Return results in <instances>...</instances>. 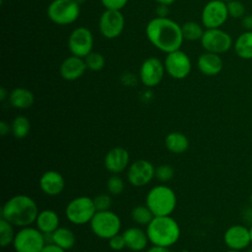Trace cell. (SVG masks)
I'll return each instance as SVG.
<instances>
[{
  "mask_svg": "<svg viewBox=\"0 0 252 252\" xmlns=\"http://www.w3.org/2000/svg\"><path fill=\"white\" fill-rule=\"evenodd\" d=\"M146 33L158 49L166 53L178 50L184 39L181 27L165 17H158L149 22Z\"/></svg>",
  "mask_w": 252,
  "mask_h": 252,
  "instance_id": "6da1fadb",
  "label": "cell"
},
{
  "mask_svg": "<svg viewBox=\"0 0 252 252\" xmlns=\"http://www.w3.org/2000/svg\"><path fill=\"white\" fill-rule=\"evenodd\" d=\"M38 210L35 202L29 196L16 195L2 208V218L15 226H29L35 221Z\"/></svg>",
  "mask_w": 252,
  "mask_h": 252,
  "instance_id": "7a4b0ae2",
  "label": "cell"
},
{
  "mask_svg": "<svg viewBox=\"0 0 252 252\" xmlns=\"http://www.w3.org/2000/svg\"><path fill=\"white\" fill-rule=\"evenodd\" d=\"M149 240L157 246L169 247L175 244L180 237V227L177 221L169 217H155L147 226Z\"/></svg>",
  "mask_w": 252,
  "mask_h": 252,
  "instance_id": "3957f363",
  "label": "cell"
},
{
  "mask_svg": "<svg viewBox=\"0 0 252 252\" xmlns=\"http://www.w3.org/2000/svg\"><path fill=\"white\" fill-rule=\"evenodd\" d=\"M146 205L155 217L169 216L176 206V195L174 191L164 185L152 188L147 197Z\"/></svg>",
  "mask_w": 252,
  "mask_h": 252,
  "instance_id": "277c9868",
  "label": "cell"
},
{
  "mask_svg": "<svg viewBox=\"0 0 252 252\" xmlns=\"http://www.w3.org/2000/svg\"><path fill=\"white\" fill-rule=\"evenodd\" d=\"M90 223L92 231L96 236L104 239H109L117 234L121 227L119 217L109 210L96 212Z\"/></svg>",
  "mask_w": 252,
  "mask_h": 252,
  "instance_id": "5b68a950",
  "label": "cell"
},
{
  "mask_svg": "<svg viewBox=\"0 0 252 252\" xmlns=\"http://www.w3.org/2000/svg\"><path fill=\"white\" fill-rule=\"evenodd\" d=\"M66 217L75 224L90 222L96 213L94 200L90 197L81 196L73 199L66 207Z\"/></svg>",
  "mask_w": 252,
  "mask_h": 252,
  "instance_id": "8992f818",
  "label": "cell"
},
{
  "mask_svg": "<svg viewBox=\"0 0 252 252\" xmlns=\"http://www.w3.org/2000/svg\"><path fill=\"white\" fill-rule=\"evenodd\" d=\"M47 15L57 25H69L80 15L79 3L75 0H54L47 8Z\"/></svg>",
  "mask_w": 252,
  "mask_h": 252,
  "instance_id": "52a82bcc",
  "label": "cell"
},
{
  "mask_svg": "<svg viewBox=\"0 0 252 252\" xmlns=\"http://www.w3.org/2000/svg\"><path fill=\"white\" fill-rule=\"evenodd\" d=\"M13 245L16 252H40L45 246L43 233L38 228L25 226L16 233Z\"/></svg>",
  "mask_w": 252,
  "mask_h": 252,
  "instance_id": "ba28073f",
  "label": "cell"
},
{
  "mask_svg": "<svg viewBox=\"0 0 252 252\" xmlns=\"http://www.w3.org/2000/svg\"><path fill=\"white\" fill-rule=\"evenodd\" d=\"M226 4L221 0H212L203 9L202 22L208 29H218L227 19Z\"/></svg>",
  "mask_w": 252,
  "mask_h": 252,
  "instance_id": "9c48e42d",
  "label": "cell"
},
{
  "mask_svg": "<svg viewBox=\"0 0 252 252\" xmlns=\"http://www.w3.org/2000/svg\"><path fill=\"white\" fill-rule=\"evenodd\" d=\"M202 46L213 53H222L227 51L231 46L230 36L219 29H208L204 32L201 38Z\"/></svg>",
  "mask_w": 252,
  "mask_h": 252,
  "instance_id": "30bf717a",
  "label": "cell"
},
{
  "mask_svg": "<svg viewBox=\"0 0 252 252\" xmlns=\"http://www.w3.org/2000/svg\"><path fill=\"white\" fill-rule=\"evenodd\" d=\"M93 34L87 28H78L73 31L68 40V46L73 55L78 57H86L92 52Z\"/></svg>",
  "mask_w": 252,
  "mask_h": 252,
  "instance_id": "8fae6325",
  "label": "cell"
},
{
  "mask_svg": "<svg viewBox=\"0 0 252 252\" xmlns=\"http://www.w3.org/2000/svg\"><path fill=\"white\" fill-rule=\"evenodd\" d=\"M166 72L174 79L185 78L191 70L189 57L183 51L175 50L167 54L164 62Z\"/></svg>",
  "mask_w": 252,
  "mask_h": 252,
  "instance_id": "7c38bea8",
  "label": "cell"
},
{
  "mask_svg": "<svg viewBox=\"0 0 252 252\" xmlns=\"http://www.w3.org/2000/svg\"><path fill=\"white\" fill-rule=\"evenodd\" d=\"M124 17L120 10H108L99 19L100 32L107 38L117 37L123 31Z\"/></svg>",
  "mask_w": 252,
  "mask_h": 252,
  "instance_id": "4fadbf2b",
  "label": "cell"
},
{
  "mask_svg": "<svg viewBox=\"0 0 252 252\" xmlns=\"http://www.w3.org/2000/svg\"><path fill=\"white\" fill-rule=\"evenodd\" d=\"M156 168L146 159H138L134 161L128 169V180L135 187L147 185L155 176Z\"/></svg>",
  "mask_w": 252,
  "mask_h": 252,
  "instance_id": "5bb4252c",
  "label": "cell"
},
{
  "mask_svg": "<svg viewBox=\"0 0 252 252\" xmlns=\"http://www.w3.org/2000/svg\"><path fill=\"white\" fill-rule=\"evenodd\" d=\"M163 73L164 68L160 60L152 57L142 64L140 69V78L145 86L155 87L160 83Z\"/></svg>",
  "mask_w": 252,
  "mask_h": 252,
  "instance_id": "9a60e30c",
  "label": "cell"
},
{
  "mask_svg": "<svg viewBox=\"0 0 252 252\" xmlns=\"http://www.w3.org/2000/svg\"><path fill=\"white\" fill-rule=\"evenodd\" d=\"M224 242L230 249H243L251 242L250 231L243 225H232L224 232Z\"/></svg>",
  "mask_w": 252,
  "mask_h": 252,
  "instance_id": "2e32d148",
  "label": "cell"
},
{
  "mask_svg": "<svg viewBox=\"0 0 252 252\" xmlns=\"http://www.w3.org/2000/svg\"><path fill=\"white\" fill-rule=\"evenodd\" d=\"M129 154L121 147L111 149L104 158L105 168L112 173L122 172L129 163Z\"/></svg>",
  "mask_w": 252,
  "mask_h": 252,
  "instance_id": "e0dca14e",
  "label": "cell"
},
{
  "mask_svg": "<svg viewBox=\"0 0 252 252\" xmlns=\"http://www.w3.org/2000/svg\"><path fill=\"white\" fill-rule=\"evenodd\" d=\"M39 186L46 195L56 196L63 191L65 181L59 172L55 170H48L41 175L39 179Z\"/></svg>",
  "mask_w": 252,
  "mask_h": 252,
  "instance_id": "ac0fdd59",
  "label": "cell"
},
{
  "mask_svg": "<svg viewBox=\"0 0 252 252\" xmlns=\"http://www.w3.org/2000/svg\"><path fill=\"white\" fill-rule=\"evenodd\" d=\"M86 62L78 56H70L66 58L60 66V75L67 81L79 79L86 71Z\"/></svg>",
  "mask_w": 252,
  "mask_h": 252,
  "instance_id": "d6986e66",
  "label": "cell"
},
{
  "mask_svg": "<svg viewBox=\"0 0 252 252\" xmlns=\"http://www.w3.org/2000/svg\"><path fill=\"white\" fill-rule=\"evenodd\" d=\"M122 235L124 237L126 247L135 252L144 250L149 241L147 232L143 231L139 227H130L126 229Z\"/></svg>",
  "mask_w": 252,
  "mask_h": 252,
  "instance_id": "ffe728a7",
  "label": "cell"
},
{
  "mask_svg": "<svg viewBox=\"0 0 252 252\" xmlns=\"http://www.w3.org/2000/svg\"><path fill=\"white\" fill-rule=\"evenodd\" d=\"M198 67L203 74L214 76L221 71L222 61L217 53L207 52L199 57Z\"/></svg>",
  "mask_w": 252,
  "mask_h": 252,
  "instance_id": "44dd1931",
  "label": "cell"
},
{
  "mask_svg": "<svg viewBox=\"0 0 252 252\" xmlns=\"http://www.w3.org/2000/svg\"><path fill=\"white\" fill-rule=\"evenodd\" d=\"M35 223L42 233H52L59 226V217L52 210H43L38 213Z\"/></svg>",
  "mask_w": 252,
  "mask_h": 252,
  "instance_id": "7402d4cb",
  "label": "cell"
},
{
  "mask_svg": "<svg viewBox=\"0 0 252 252\" xmlns=\"http://www.w3.org/2000/svg\"><path fill=\"white\" fill-rule=\"evenodd\" d=\"M10 103L20 109H26L32 105L33 103V94L31 91L24 88H17L12 91L9 95Z\"/></svg>",
  "mask_w": 252,
  "mask_h": 252,
  "instance_id": "603a6c76",
  "label": "cell"
},
{
  "mask_svg": "<svg viewBox=\"0 0 252 252\" xmlns=\"http://www.w3.org/2000/svg\"><path fill=\"white\" fill-rule=\"evenodd\" d=\"M165 147L173 154H182L189 147L187 137L179 132H171L165 137Z\"/></svg>",
  "mask_w": 252,
  "mask_h": 252,
  "instance_id": "cb8c5ba5",
  "label": "cell"
},
{
  "mask_svg": "<svg viewBox=\"0 0 252 252\" xmlns=\"http://www.w3.org/2000/svg\"><path fill=\"white\" fill-rule=\"evenodd\" d=\"M51 238L54 244L58 245L64 250L71 249L76 242L74 232L67 227H58L51 233Z\"/></svg>",
  "mask_w": 252,
  "mask_h": 252,
  "instance_id": "d4e9b609",
  "label": "cell"
},
{
  "mask_svg": "<svg viewBox=\"0 0 252 252\" xmlns=\"http://www.w3.org/2000/svg\"><path fill=\"white\" fill-rule=\"evenodd\" d=\"M235 52L243 59H252V32L242 33L235 41Z\"/></svg>",
  "mask_w": 252,
  "mask_h": 252,
  "instance_id": "484cf974",
  "label": "cell"
},
{
  "mask_svg": "<svg viewBox=\"0 0 252 252\" xmlns=\"http://www.w3.org/2000/svg\"><path fill=\"white\" fill-rule=\"evenodd\" d=\"M181 30L183 38L190 41L201 39L204 33L202 27L195 22H186L181 27Z\"/></svg>",
  "mask_w": 252,
  "mask_h": 252,
  "instance_id": "4316f807",
  "label": "cell"
},
{
  "mask_svg": "<svg viewBox=\"0 0 252 252\" xmlns=\"http://www.w3.org/2000/svg\"><path fill=\"white\" fill-rule=\"evenodd\" d=\"M31 129V123L26 116H17L12 123L13 135L18 139L25 138Z\"/></svg>",
  "mask_w": 252,
  "mask_h": 252,
  "instance_id": "83f0119b",
  "label": "cell"
},
{
  "mask_svg": "<svg viewBox=\"0 0 252 252\" xmlns=\"http://www.w3.org/2000/svg\"><path fill=\"white\" fill-rule=\"evenodd\" d=\"M16 233L14 232L13 224L1 217L0 220V243L5 247L14 242Z\"/></svg>",
  "mask_w": 252,
  "mask_h": 252,
  "instance_id": "f1b7e54d",
  "label": "cell"
},
{
  "mask_svg": "<svg viewBox=\"0 0 252 252\" xmlns=\"http://www.w3.org/2000/svg\"><path fill=\"white\" fill-rule=\"evenodd\" d=\"M131 217L133 220L139 224H149L152 220L155 218L152 211L148 208V206H137L133 209L131 213Z\"/></svg>",
  "mask_w": 252,
  "mask_h": 252,
  "instance_id": "f546056e",
  "label": "cell"
},
{
  "mask_svg": "<svg viewBox=\"0 0 252 252\" xmlns=\"http://www.w3.org/2000/svg\"><path fill=\"white\" fill-rule=\"evenodd\" d=\"M85 58L87 68L92 71H99L104 66V58L98 52H91Z\"/></svg>",
  "mask_w": 252,
  "mask_h": 252,
  "instance_id": "4dcf8cb0",
  "label": "cell"
},
{
  "mask_svg": "<svg viewBox=\"0 0 252 252\" xmlns=\"http://www.w3.org/2000/svg\"><path fill=\"white\" fill-rule=\"evenodd\" d=\"M107 190L110 194L112 195H119L123 192L124 190V182L123 180L116 176V175H113L111 176L108 180H107Z\"/></svg>",
  "mask_w": 252,
  "mask_h": 252,
  "instance_id": "1f68e13d",
  "label": "cell"
},
{
  "mask_svg": "<svg viewBox=\"0 0 252 252\" xmlns=\"http://www.w3.org/2000/svg\"><path fill=\"white\" fill-rule=\"evenodd\" d=\"M173 174H174V169L169 164H161L158 166L155 172V175L157 176V178L163 182L170 180L173 177Z\"/></svg>",
  "mask_w": 252,
  "mask_h": 252,
  "instance_id": "d6a6232c",
  "label": "cell"
},
{
  "mask_svg": "<svg viewBox=\"0 0 252 252\" xmlns=\"http://www.w3.org/2000/svg\"><path fill=\"white\" fill-rule=\"evenodd\" d=\"M93 200H94V204L96 212L107 211L111 206V198L107 194L96 195Z\"/></svg>",
  "mask_w": 252,
  "mask_h": 252,
  "instance_id": "836d02e7",
  "label": "cell"
},
{
  "mask_svg": "<svg viewBox=\"0 0 252 252\" xmlns=\"http://www.w3.org/2000/svg\"><path fill=\"white\" fill-rule=\"evenodd\" d=\"M227 6V11H228V15H230L233 18H240L244 15L245 13V9L244 6L241 2L236 1V0H230L228 1V3L226 4Z\"/></svg>",
  "mask_w": 252,
  "mask_h": 252,
  "instance_id": "e575fe53",
  "label": "cell"
},
{
  "mask_svg": "<svg viewBox=\"0 0 252 252\" xmlns=\"http://www.w3.org/2000/svg\"><path fill=\"white\" fill-rule=\"evenodd\" d=\"M108 244L112 250L119 251L126 247V243L122 234H115L108 239Z\"/></svg>",
  "mask_w": 252,
  "mask_h": 252,
  "instance_id": "d590c367",
  "label": "cell"
},
{
  "mask_svg": "<svg viewBox=\"0 0 252 252\" xmlns=\"http://www.w3.org/2000/svg\"><path fill=\"white\" fill-rule=\"evenodd\" d=\"M128 0H100L102 5L108 10H120L123 8Z\"/></svg>",
  "mask_w": 252,
  "mask_h": 252,
  "instance_id": "8d00e7d4",
  "label": "cell"
},
{
  "mask_svg": "<svg viewBox=\"0 0 252 252\" xmlns=\"http://www.w3.org/2000/svg\"><path fill=\"white\" fill-rule=\"evenodd\" d=\"M66 250H64L63 248L59 247L58 245L56 244H48V245H45L42 250L40 252H65Z\"/></svg>",
  "mask_w": 252,
  "mask_h": 252,
  "instance_id": "74e56055",
  "label": "cell"
},
{
  "mask_svg": "<svg viewBox=\"0 0 252 252\" xmlns=\"http://www.w3.org/2000/svg\"><path fill=\"white\" fill-rule=\"evenodd\" d=\"M9 131H10L9 125L5 121H0V134L2 136H5L6 134L9 133Z\"/></svg>",
  "mask_w": 252,
  "mask_h": 252,
  "instance_id": "f35d334b",
  "label": "cell"
},
{
  "mask_svg": "<svg viewBox=\"0 0 252 252\" xmlns=\"http://www.w3.org/2000/svg\"><path fill=\"white\" fill-rule=\"evenodd\" d=\"M146 252H169L167 247H161V246H157L154 245L153 247L149 248Z\"/></svg>",
  "mask_w": 252,
  "mask_h": 252,
  "instance_id": "ab89813d",
  "label": "cell"
},
{
  "mask_svg": "<svg viewBox=\"0 0 252 252\" xmlns=\"http://www.w3.org/2000/svg\"><path fill=\"white\" fill-rule=\"evenodd\" d=\"M243 26L247 30H252V16H248V17L244 18Z\"/></svg>",
  "mask_w": 252,
  "mask_h": 252,
  "instance_id": "60d3db41",
  "label": "cell"
},
{
  "mask_svg": "<svg viewBox=\"0 0 252 252\" xmlns=\"http://www.w3.org/2000/svg\"><path fill=\"white\" fill-rule=\"evenodd\" d=\"M6 94H7V92H6V90L2 87V88L0 89V100H1V101H3V100L6 98Z\"/></svg>",
  "mask_w": 252,
  "mask_h": 252,
  "instance_id": "b9f144b4",
  "label": "cell"
},
{
  "mask_svg": "<svg viewBox=\"0 0 252 252\" xmlns=\"http://www.w3.org/2000/svg\"><path fill=\"white\" fill-rule=\"evenodd\" d=\"M156 1L161 5H169V4H172L175 0H156Z\"/></svg>",
  "mask_w": 252,
  "mask_h": 252,
  "instance_id": "7bdbcfd3",
  "label": "cell"
},
{
  "mask_svg": "<svg viewBox=\"0 0 252 252\" xmlns=\"http://www.w3.org/2000/svg\"><path fill=\"white\" fill-rule=\"evenodd\" d=\"M249 231H250V238H251V242H252V225H251Z\"/></svg>",
  "mask_w": 252,
  "mask_h": 252,
  "instance_id": "ee69618b",
  "label": "cell"
},
{
  "mask_svg": "<svg viewBox=\"0 0 252 252\" xmlns=\"http://www.w3.org/2000/svg\"><path fill=\"white\" fill-rule=\"evenodd\" d=\"M227 252H240L239 250H234V249H231V250H228Z\"/></svg>",
  "mask_w": 252,
  "mask_h": 252,
  "instance_id": "f6af8a7d",
  "label": "cell"
},
{
  "mask_svg": "<svg viewBox=\"0 0 252 252\" xmlns=\"http://www.w3.org/2000/svg\"><path fill=\"white\" fill-rule=\"evenodd\" d=\"M75 1H76V2H77V3H79V4H80V3H82V2H84V1H85V0H75Z\"/></svg>",
  "mask_w": 252,
  "mask_h": 252,
  "instance_id": "bcb514c9",
  "label": "cell"
},
{
  "mask_svg": "<svg viewBox=\"0 0 252 252\" xmlns=\"http://www.w3.org/2000/svg\"><path fill=\"white\" fill-rule=\"evenodd\" d=\"M250 201H251V204H252V194H251V197H250Z\"/></svg>",
  "mask_w": 252,
  "mask_h": 252,
  "instance_id": "7dc6e473",
  "label": "cell"
},
{
  "mask_svg": "<svg viewBox=\"0 0 252 252\" xmlns=\"http://www.w3.org/2000/svg\"><path fill=\"white\" fill-rule=\"evenodd\" d=\"M221 1H223V2H225V1H227V2H228V1H230V0H221Z\"/></svg>",
  "mask_w": 252,
  "mask_h": 252,
  "instance_id": "c3c4849f",
  "label": "cell"
},
{
  "mask_svg": "<svg viewBox=\"0 0 252 252\" xmlns=\"http://www.w3.org/2000/svg\"><path fill=\"white\" fill-rule=\"evenodd\" d=\"M182 252H187V251H186V250H184V251H182Z\"/></svg>",
  "mask_w": 252,
  "mask_h": 252,
  "instance_id": "681fc988",
  "label": "cell"
},
{
  "mask_svg": "<svg viewBox=\"0 0 252 252\" xmlns=\"http://www.w3.org/2000/svg\"><path fill=\"white\" fill-rule=\"evenodd\" d=\"M249 252H252V250H250V251H249Z\"/></svg>",
  "mask_w": 252,
  "mask_h": 252,
  "instance_id": "f907efd6",
  "label": "cell"
}]
</instances>
